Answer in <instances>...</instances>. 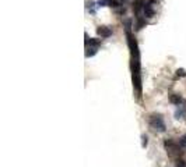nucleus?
Masks as SVG:
<instances>
[{
  "label": "nucleus",
  "mask_w": 186,
  "mask_h": 167,
  "mask_svg": "<svg viewBox=\"0 0 186 167\" xmlns=\"http://www.w3.org/2000/svg\"><path fill=\"white\" fill-rule=\"evenodd\" d=\"M127 43L131 52V73H133V86L137 91L139 96L142 95V75H140V52L136 39L131 36L130 31H126Z\"/></svg>",
  "instance_id": "1"
},
{
  "label": "nucleus",
  "mask_w": 186,
  "mask_h": 167,
  "mask_svg": "<svg viewBox=\"0 0 186 167\" xmlns=\"http://www.w3.org/2000/svg\"><path fill=\"white\" fill-rule=\"evenodd\" d=\"M150 127L153 128L154 131L164 132L165 124H164V121H162V117L161 116H151V118H150Z\"/></svg>",
  "instance_id": "2"
},
{
  "label": "nucleus",
  "mask_w": 186,
  "mask_h": 167,
  "mask_svg": "<svg viewBox=\"0 0 186 167\" xmlns=\"http://www.w3.org/2000/svg\"><path fill=\"white\" fill-rule=\"evenodd\" d=\"M97 32H98V35L101 38H108L112 35V29L108 28V27H98L97 28Z\"/></svg>",
  "instance_id": "3"
},
{
  "label": "nucleus",
  "mask_w": 186,
  "mask_h": 167,
  "mask_svg": "<svg viewBox=\"0 0 186 167\" xmlns=\"http://www.w3.org/2000/svg\"><path fill=\"white\" fill-rule=\"evenodd\" d=\"M86 43H87V45H90L91 47H97L99 43H101V39H95V38H94V39H88L87 33H86Z\"/></svg>",
  "instance_id": "4"
},
{
  "label": "nucleus",
  "mask_w": 186,
  "mask_h": 167,
  "mask_svg": "<svg viewBox=\"0 0 186 167\" xmlns=\"http://www.w3.org/2000/svg\"><path fill=\"white\" fill-rule=\"evenodd\" d=\"M144 13H146V17H153L154 15V10H153L151 3H147V4L144 6Z\"/></svg>",
  "instance_id": "5"
},
{
  "label": "nucleus",
  "mask_w": 186,
  "mask_h": 167,
  "mask_svg": "<svg viewBox=\"0 0 186 167\" xmlns=\"http://www.w3.org/2000/svg\"><path fill=\"white\" fill-rule=\"evenodd\" d=\"M171 102L174 104H178V106H179V104L182 103V98H181L179 95H172V96H171Z\"/></svg>",
  "instance_id": "6"
},
{
  "label": "nucleus",
  "mask_w": 186,
  "mask_h": 167,
  "mask_svg": "<svg viewBox=\"0 0 186 167\" xmlns=\"http://www.w3.org/2000/svg\"><path fill=\"white\" fill-rule=\"evenodd\" d=\"M95 53H97V47H90V49H87V52H86V57H91Z\"/></svg>",
  "instance_id": "7"
},
{
  "label": "nucleus",
  "mask_w": 186,
  "mask_h": 167,
  "mask_svg": "<svg viewBox=\"0 0 186 167\" xmlns=\"http://www.w3.org/2000/svg\"><path fill=\"white\" fill-rule=\"evenodd\" d=\"M176 75H179V77H186V71L183 68H178V70H176Z\"/></svg>",
  "instance_id": "8"
},
{
  "label": "nucleus",
  "mask_w": 186,
  "mask_h": 167,
  "mask_svg": "<svg viewBox=\"0 0 186 167\" xmlns=\"http://www.w3.org/2000/svg\"><path fill=\"white\" fill-rule=\"evenodd\" d=\"M99 6H111V0H99Z\"/></svg>",
  "instance_id": "9"
},
{
  "label": "nucleus",
  "mask_w": 186,
  "mask_h": 167,
  "mask_svg": "<svg viewBox=\"0 0 186 167\" xmlns=\"http://www.w3.org/2000/svg\"><path fill=\"white\" fill-rule=\"evenodd\" d=\"M142 139H143L142 146H143V148H146V146H147V144H148V141H147V136H146V135H143V136H142Z\"/></svg>",
  "instance_id": "10"
},
{
  "label": "nucleus",
  "mask_w": 186,
  "mask_h": 167,
  "mask_svg": "<svg viewBox=\"0 0 186 167\" xmlns=\"http://www.w3.org/2000/svg\"><path fill=\"white\" fill-rule=\"evenodd\" d=\"M119 6V0H111V7H118Z\"/></svg>",
  "instance_id": "11"
},
{
  "label": "nucleus",
  "mask_w": 186,
  "mask_h": 167,
  "mask_svg": "<svg viewBox=\"0 0 186 167\" xmlns=\"http://www.w3.org/2000/svg\"><path fill=\"white\" fill-rule=\"evenodd\" d=\"M179 144H181V146H183V148H186V135L179 141Z\"/></svg>",
  "instance_id": "12"
},
{
  "label": "nucleus",
  "mask_w": 186,
  "mask_h": 167,
  "mask_svg": "<svg viewBox=\"0 0 186 167\" xmlns=\"http://www.w3.org/2000/svg\"><path fill=\"white\" fill-rule=\"evenodd\" d=\"M176 166H178V167H186V164H185V162H183V160H178Z\"/></svg>",
  "instance_id": "13"
},
{
  "label": "nucleus",
  "mask_w": 186,
  "mask_h": 167,
  "mask_svg": "<svg viewBox=\"0 0 186 167\" xmlns=\"http://www.w3.org/2000/svg\"><path fill=\"white\" fill-rule=\"evenodd\" d=\"M119 1H122V0H119Z\"/></svg>",
  "instance_id": "14"
}]
</instances>
